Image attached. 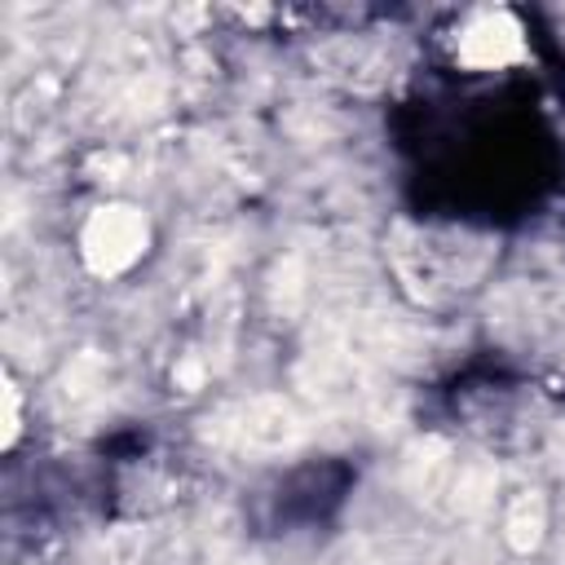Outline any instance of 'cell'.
I'll use <instances>...</instances> for the list:
<instances>
[{"label":"cell","instance_id":"obj_1","mask_svg":"<svg viewBox=\"0 0 565 565\" xmlns=\"http://www.w3.org/2000/svg\"><path fill=\"white\" fill-rule=\"evenodd\" d=\"M146 247H150V221L132 203H106L79 230L84 265L102 278H115V274L132 269L146 256Z\"/></svg>","mask_w":565,"mask_h":565},{"label":"cell","instance_id":"obj_2","mask_svg":"<svg viewBox=\"0 0 565 565\" xmlns=\"http://www.w3.org/2000/svg\"><path fill=\"white\" fill-rule=\"evenodd\" d=\"M525 57V31L508 9H490L472 18L459 35V62L477 71H499Z\"/></svg>","mask_w":565,"mask_h":565},{"label":"cell","instance_id":"obj_3","mask_svg":"<svg viewBox=\"0 0 565 565\" xmlns=\"http://www.w3.org/2000/svg\"><path fill=\"white\" fill-rule=\"evenodd\" d=\"M543 525H547L543 494H539V490L516 494V499H512V508H508V521H503L508 543H512L516 552H534V547L543 543Z\"/></svg>","mask_w":565,"mask_h":565},{"label":"cell","instance_id":"obj_4","mask_svg":"<svg viewBox=\"0 0 565 565\" xmlns=\"http://www.w3.org/2000/svg\"><path fill=\"white\" fill-rule=\"evenodd\" d=\"M22 415H18V388H13V380H4V446H13L18 441V424Z\"/></svg>","mask_w":565,"mask_h":565}]
</instances>
